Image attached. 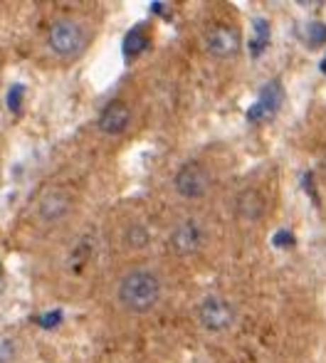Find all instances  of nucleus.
Masks as SVG:
<instances>
[{
	"mask_svg": "<svg viewBox=\"0 0 326 363\" xmlns=\"http://www.w3.org/2000/svg\"><path fill=\"white\" fill-rule=\"evenodd\" d=\"M206 245V228L198 218L188 216L173 223L168 230V247L178 255V257H191Z\"/></svg>",
	"mask_w": 326,
	"mask_h": 363,
	"instance_id": "nucleus-5",
	"label": "nucleus"
},
{
	"mask_svg": "<svg viewBox=\"0 0 326 363\" xmlns=\"http://www.w3.org/2000/svg\"><path fill=\"white\" fill-rule=\"evenodd\" d=\"M173 188L183 201H201L210 191V173L203 163L188 161L173 176Z\"/></svg>",
	"mask_w": 326,
	"mask_h": 363,
	"instance_id": "nucleus-6",
	"label": "nucleus"
},
{
	"mask_svg": "<svg viewBox=\"0 0 326 363\" xmlns=\"http://www.w3.org/2000/svg\"><path fill=\"white\" fill-rule=\"evenodd\" d=\"M131 124V109L126 101L114 99L101 109L99 114V131L106 136H119L126 131V126Z\"/></svg>",
	"mask_w": 326,
	"mask_h": 363,
	"instance_id": "nucleus-8",
	"label": "nucleus"
},
{
	"mask_svg": "<svg viewBox=\"0 0 326 363\" xmlns=\"http://www.w3.org/2000/svg\"><path fill=\"white\" fill-rule=\"evenodd\" d=\"M206 48L213 57H235L240 52V33L230 25H213L206 33Z\"/></svg>",
	"mask_w": 326,
	"mask_h": 363,
	"instance_id": "nucleus-7",
	"label": "nucleus"
},
{
	"mask_svg": "<svg viewBox=\"0 0 326 363\" xmlns=\"http://www.w3.org/2000/svg\"><path fill=\"white\" fill-rule=\"evenodd\" d=\"M126 238L124 242L129 245V247H144V245H149V230L144 228V225H131L129 230H126Z\"/></svg>",
	"mask_w": 326,
	"mask_h": 363,
	"instance_id": "nucleus-12",
	"label": "nucleus"
},
{
	"mask_svg": "<svg viewBox=\"0 0 326 363\" xmlns=\"http://www.w3.org/2000/svg\"><path fill=\"white\" fill-rule=\"evenodd\" d=\"M163 296V282L151 267H131L119 277L116 299L131 314H146Z\"/></svg>",
	"mask_w": 326,
	"mask_h": 363,
	"instance_id": "nucleus-1",
	"label": "nucleus"
},
{
	"mask_svg": "<svg viewBox=\"0 0 326 363\" xmlns=\"http://www.w3.org/2000/svg\"><path fill=\"white\" fill-rule=\"evenodd\" d=\"M279 101H282V89H279L277 82H272V84L264 86L262 96L257 99V104L249 109V119L259 121V119H267V116H272L274 111H277Z\"/></svg>",
	"mask_w": 326,
	"mask_h": 363,
	"instance_id": "nucleus-10",
	"label": "nucleus"
},
{
	"mask_svg": "<svg viewBox=\"0 0 326 363\" xmlns=\"http://www.w3.org/2000/svg\"><path fill=\"white\" fill-rule=\"evenodd\" d=\"M322 69H324V72H326V62H324V65H322Z\"/></svg>",
	"mask_w": 326,
	"mask_h": 363,
	"instance_id": "nucleus-13",
	"label": "nucleus"
},
{
	"mask_svg": "<svg viewBox=\"0 0 326 363\" xmlns=\"http://www.w3.org/2000/svg\"><path fill=\"white\" fill-rule=\"evenodd\" d=\"M254 38H252V55H259L264 48H267V43H269V25L264 23L262 18H257L254 20Z\"/></svg>",
	"mask_w": 326,
	"mask_h": 363,
	"instance_id": "nucleus-11",
	"label": "nucleus"
},
{
	"mask_svg": "<svg viewBox=\"0 0 326 363\" xmlns=\"http://www.w3.org/2000/svg\"><path fill=\"white\" fill-rule=\"evenodd\" d=\"M72 206L74 203H72L69 191H64V188H60V186H50V188H45L38 198H35L33 218L40 228H47V230L57 228V225H62L64 220L69 218Z\"/></svg>",
	"mask_w": 326,
	"mask_h": 363,
	"instance_id": "nucleus-3",
	"label": "nucleus"
},
{
	"mask_svg": "<svg viewBox=\"0 0 326 363\" xmlns=\"http://www.w3.org/2000/svg\"><path fill=\"white\" fill-rule=\"evenodd\" d=\"M196 316H198V324L206 331H210V334H225V331L232 329V324L237 319L232 301H227L220 294L203 296L196 309Z\"/></svg>",
	"mask_w": 326,
	"mask_h": 363,
	"instance_id": "nucleus-4",
	"label": "nucleus"
},
{
	"mask_svg": "<svg viewBox=\"0 0 326 363\" xmlns=\"http://www.w3.org/2000/svg\"><path fill=\"white\" fill-rule=\"evenodd\" d=\"M324 168H326V158H324Z\"/></svg>",
	"mask_w": 326,
	"mask_h": 363,
	"instance_id": "nucleus-14",
	"label": "nucleus"
},
{
	"mask_svg": "<svg viewBox=\"0 0 326 363\" xmlns=\"http://www.w3.org/2000/svg\"><path fill=\"white\" fill-rule=\"evenodd\" d=\"M86 43H89V30L79 18H72V15H62V18L52 20L47 35H45V45L57 60L79 57Z\"/></svg>",
	"mask_w": 326,
	"mask_h": 363,
	"instance_id": "nucleus-2",
	"label": "nucleus"
},
{
	"mask_svg": "<svg viewBox=\"0 0 326 363\" xmlns=\"http://www.w3.org/2000/svg\"><path fill=\"white\" fill-rule=\"evenodd\" d=\"M235 213L237 218L244 220V223H257L264 213V198L259 191L254 188H247L237 196V203H235Z\"/></svg>",
	"mask_w": 326,
	"mask_h": 363,
	"instance_id": "nucleus-9",
	"label": "nucleus"
}]
</instances>
